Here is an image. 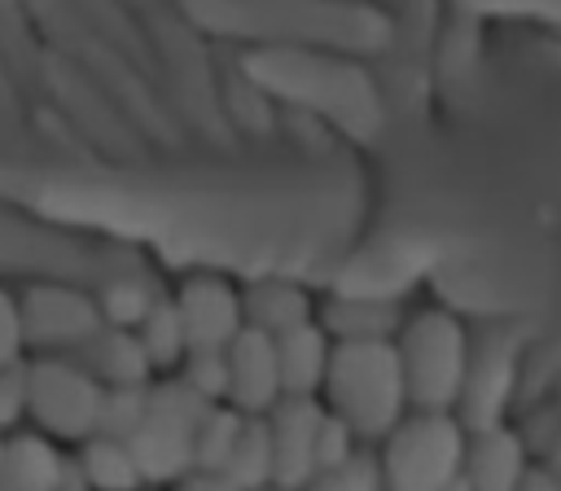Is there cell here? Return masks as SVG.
Listing matches in <instances>:
<instances>
[{
  "instance_id": "9a60e30c",
  "label": "cell",
  "mask_w": 561,
  "mask_h": 491,
  "mask_svg": "<svg viewBox=\"0 0 561 491\" xmlns=\"http://www.w3.org/2000/svg\"><path fill=\"white\" fill-rule=\"evenodd\" d=\"M75 478L83 491H140V487H149L131 443L114 438V434H92L79 443Z\"/></svg>"
},
{
  "instance_id": "d6986e66",
  "label": "cell",
  "mask_w": 561,
  "mask_h": 491,
  "mask_svg": "<svg viewBox=\"0 0 561 491\" xmlns=\"http://www.w3.org/2000/svg\"><path fill=\"white\" fill-rule=\"evenodd\" d=\"M26 416V359L0 368V438Z\"/></svg>"
},
{
  "instance_id": "44dd1931",
  "label": "cell",
  "mask_w": 561,
  "mask_h": 491,
  "mask_svg": "<svg viewBox=\"0 0 561 491\" xmlns=\"http://www.w3.org/2000/svg\"><path fill=\"white\" fill-rule=\"evenodd\" d=\"M443 491H469V482H465V478H456V482H447Z\"/></svg>"
},
{
  "instance_id": "30bf717a",
  "label": "cell",
  "mask_w": 561,
  "mask_h": 491,
  "mask_svg": "<svg viewBox=\"0 0 561 491\" xmlns=\"http://www.w3.org/2000/svg\"><path fill=\"white\" fill-rule=\"evenodd\" d=\"M285 399L280 364H276V338L259 329H241L228 342V408L245 416H267Z\"/></svg>"
},
{
  "instance_id": "9c48e42d",
  "label": "cell",
  "mask_w": 561,
  "mask_h": 491,
  "mask_svg": "<svg viewBox=\"0 0 561 491\" xmlns=\"http://www.w3.org/2000/svg\"><path fill=\"white\" fill-rule=\"evenodd\" d=\"M324 416H329V408L320 399H294V395H285L267 412V430H272V482L302 491L316 478Z\"/></svg>"
},
{
  "instance_id": "4fadbf2b",
  "label": "cell",
  "mask_w": 561,
  "mask_h": 491,
  "mask_svg": "<svg viewBox=\"0 0 561 491\" xmlns=\"http://www.w3.org/2000/svg\"><path fill=\"white\" fill-rule=\"evenodd\" d=\"M241 311H245V329H259L267 338H280V333L316 320L307 281H294V276L241 281Z\"/></svg>"
},
{
  "instance_id": "ac0fdd59",
  "label": "cell",
  "mask_w": 561,
  "mask_h": 491,
  "mask_svg": "<svg viewBox=\"0 0 561 491\" xmlns=\"http://www.w3.org/2000/svg\"><path fill=\"white\" fill-rule=\"evenodd\" d=\"M302 491H386V482H381V465H377V456H368V452L359 447L351 460L320 469Z\"/></svg>"
},
{
  "instance_id": "2e32d148",
  "label": "cell",
  "mask_w": 561,
  "mask_h": 491,
  "mask_svg": "<svg viewBox=\"0 0 561 491\" xmlns=\"http://www.w3.org/2000/svg\"><path fill=\"white\" fill-rule=\"evenodd\" d=\"M224 473L245 487V491H259L272 482V430H267V416H245L237 438H232V452L224 460Z\"/></svg>"
},
{
  "instance_id": "6da1fadb",
  "label": "cell",
  "mask_w": 561,
  "mask_h": 491,
  "mask_svg": "<svg viewBox=\"0 0 561 491\" xmlns=\"http://www.w3.org/2000/svg\"><path fill=\"white\" fill-rule=\"evenodd\" d=\"M0 26V206L237 281H337L373 167L167 0Z\"/></svg>"
},
{
  "instance_id": "e0dca14e",
  "label": "cell",
  "mask_w": 561,
  "mask_h": 491,
  "mask_svg": "<svg viewBox=\"0 0 561 491\" xmlns=\"http://www.w3.org/2000/svg\"><path fill=\"white\" fill-rule=\"evenodd\" d=\"M473 18L491 22H517L530 31H548L561 39V0H456Z\"/></svg>"
},
{
  "instance_id": "5b68a950",
  "label": "cell",
  "mask_w": 561,
  "mask_h": 491,
  "mask_svg": "<svg viewBox=\"0 0 561 491\" xmlns=\"http://www.w3.org/2000/svg\"><path fill=\"white\" fill-rule=\"evenodd\" d=\"M206 399L193 395L175 373L162 386H149L145 416L136 434L127 438L145 482H180L193 469V447H197V425L206 416Z\"/></svg>"
},
{
  "instance_id": "5bb4252c",
  "label": "cell",
  "mask_w": 561,
  "mask_h": 491,
  "mask_svg": "<svg viewBox=\"0 0 561 491\" xmlns=\"http://www.w3.org/2000/svg\"><path fill=\"white\" fill-rule=\"evenodd\" d=\"M329 359H333V338L324 333L320 320H307V324L276 338L280 386L294 399H320L324 377H329Z\"/></svg>"
},
{
  "instance_id": "277c9868",
  "label": "cell",
  "mask_w": 561,
  "mask_h": 491,
  "mask_svg": "<svg viewBox=\"0 0 561 491\" xmlns=\"http://www.w3.org/2000/svg\"><path fill=\"white\" fill-rule=\"evenodd\" d=\"M469 425L456 412H408L377 452L386 491H443L460 478Z\"/></svg>"
},
{
  "instance_id": "ba28073f",
  "label": "cell",
  "mask_w": 561,
  "mask_h": 491,
  "mask_svg": "<svg viewBox=\"0 0 561 491\" xmlns=\"http://www.w3.org/2000/svg\"><path fill=\"white\" fill-rule=\"evenodd\" d=\"M171 298H175V311L184 320L188 351H224L245 329L241 281L228 276V272L193 267Z\"/></svg>"
},
{
  "instance_id": "7a4b0ae2",
  "label": "cell",
  "mask_w": 561,
  "mask_h": 491,
  "mask_svg": "<svg viewBox=\"0 0 561 491\" xmlns=\"http://www.w3.org/2000/svg\"><path fill=\"white\" fill-rule=\"evenodd\" d=\"M320 403L359 443H381L412 412L394 342H333Z\"/></svg>"
},
{
  "instance_id": "3957f363",
  "label": "cell",
  "mask_w": 561,
  "mask_h": 491,
  "mask_svg": "<svg viewBox=\"0 0 561 491\" xmlns=\"http://www.w3.org/2000/svg\"><path fill=\"white\" fill-rule=\"evenodd\" d=\"M408 408L416 412H456L469 381V333L451 307L412 311L394 338Z\"/></svg>"
},
{
  "instance_id": "7c38bea8",
  "label": "cell",
  "mask_w": 561,
  "mask_h": 491,
  "mask_svg": "<svg viewBox=\"0 0 561 491\" xmlns=\"http://www.w3.org/2000/svg\"><path fill=\"white\" fill-rule=\"evenodd\" d=\"M526 469H530L526 465V447L504 421L469 430L465 465H460V478L469 482V491H517Z\"/></svg>"
},
{
  "instance_id": "52a82bcc",
  "label": "cell",
  "mask_w": 561,
  "mask_h": 491,
  "mask_svg": "<svg viewBox=\"0 0 561 491\" xmlns=\"http://www.w3.org/2000/svg\"><path fill=\"white\" fill-rule=\"evenodd\" d=\"M18 316H22L26 346H39V351H61V346H79L83 351L105 329L96 294H83V289L66 285V281L26 285V294L18 298Z\"/></svg>"
},
{
  "instance_id": "7402d4cb",
  "label": "cell",
  "mask_w": 561,
  "mask_h": 491,
  "mask_svg": "<svg viewBox=\"0 0 561 491\" xmlns=\"http://www.w3.org/2000/svg\"><path fill=\"white\" fill-rule=\"evenodd\" d=\"M259 491H294V487H280V482H267V487H259Z\"/></svg>"
},
{
  "instance_id": "8fae6325",
  "label": "cell",
  "mask_w": 561,
  "mask_h": 491,
  "mask_svg": "<svg viewBox=\"0 0 561 491\" xmlns=\"http://www.w3.org/2000/svg\"><path fill=\"white\" fill-rule=\"evenodd\" d=\"M552 123H561V114H548ZM539 162H530V184L535 193L508 197V206H522V224L517 237H543L539 254H561V140H548L539 132Z\"/></svg>"
},
{
  "instance_id": "ffe728a7",
  "label": "cell",
  "mask_w": 561,
  "mask_h": 491,
  "mask_svg": "<svg viewBox=\"0 0 561 491\" xmlns=\"http://www.w3.org/2000/svg\"><path fill=\"white\" fill-rule=\"evenodd\" d=\"M171 491H245V487H237L224 469H188L180 482H171Z\"/></svg>"
},
{
  "instance_id": "8992f818",
  "label": "cell",
  "mask_w": 561,
  "mask_h": 491,
  "mask_svg": "<svg viewBox=\"0 0 561 491\" xmlns=\"http://www.w3.org/2000/svg\"><path fill=\"white\" fill-rule=\"evenodd\" d=\"M105 386L70 359H26V416L53 443H83L101 425Z\"/></svg>"
}]
</instances>
